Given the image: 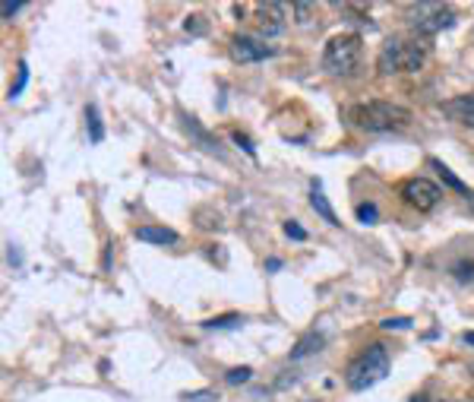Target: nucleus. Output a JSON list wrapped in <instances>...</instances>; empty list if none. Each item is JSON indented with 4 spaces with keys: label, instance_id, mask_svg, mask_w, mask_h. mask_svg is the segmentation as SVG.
I'll list each match as a JSON object with an SVG mask.
<instances>
[{
    "label": "nucleus",
    "instance_id": "nucleus-1",
    "mask_svg": "<svg viewBox=\"0 0 474 402\" xmlns=\"http://www.w3.org/2000/svg\"><path fill=\"white\" fill-rule=\"evenodd\" d=\"M348 121L358 130H367V133H392V130H405L411 123V111L402 108L396 102H358L348 108Z\"/></svg>",
    "mask_w": 474,
    "mask_h": 402
},
{
    "label": "nucleus",
    "instance_id": "nucleus-2",
    "mask_svg": "<svg viewBox=\"0 0 474 402\" xmlns=\"http://www.w3.org/2000/svg\"><path fill=\"white\" fill-rule=\"evenodd\" d=\"M389 374V352L386 345H370L358 358H351V364L345 368V383L354 393H364V389L377 387L383 377Z\"/></svg>",
    "mask_w": 474,
    "mask_h": 402
},
{
    "label": "nucleus",
    "instance_id": "nucleus-3",
    "mask_svg": "<svg viewBox=\"0 0 474 402\" xmlns=\"http://www.w3.org/2000/svg\"><path fill=\"white\" fill-rule=\"evenodd\" d=\"M360 51H364V41L354 32L333 35L323 48V70L333 73V77H351L360 64Z\"/></svg>",
    "mask_w": 474,
    "mask_h": 402
},
{
    "label": "nucleus",
    "instance_id": "nucleus-4",
    "mask_svg": "<svg viewBox=\"0 0 474 402\" xmlns=\"http://www.w3.org/2000/svg\"><path fill=\"white\" fill-rule=\"evenodd\" d=\"M424 58H427V51H424L421 41L389 39L377 58V70L383 73V77H389V73H415L421 70Z\"/></svg>",
    "mask_w": 474,
    "mask_h": 402
},
{
    "label": "nucleus",
    "instance_id": "nucleus-5",
    "mask_svg": "<svg viewBox=\"0 0 474 402\" xmlns=\"http://www.w3.org/2000/svg\"><path fill=\"white\" fill-rule=\"evenodd\" d=\"M408 23L417 35H440L442 29L455 26V10L446 4H411Z\"/></svg>",
    "mask_w": 474,
    "mask_h": 402
},
{
    "label": "nucleus",
    "instance_id": "nucleus-6",
    "mask_svg": "<svg viewBox=\"0 0 474 402\" xmlns=\"http://www.w3.org/2000/svg\"><path fill=\"white\" fill-rule=\"evenodd\" d=\"M440 196H442V190L436 187L433 181H427V178H411V181H405V187H402V200L408 203L411 209H417V213H430V209H436Z\"/></svg>",
    "mask_w": 474,
    "mask_h": 402
},
{
    "label": "nucleus",
    "instance_id": "nucleus-7",
    "mask_svg": "<svg viewBox=\"0 0 474 402\" xmlns=\"http://www.w3.org/2000/svg\"><path fill=\"white\" fill-rule=\"evenodd\" d=\"M276 54V48L266 45V41H257L251 35H234L231 39V58L241 60V64H253V60H266Z\"/></svg>",
    "mask_w": 474,
    "mask_h": 402
},
{
    "label": "nucleus",
    "instance_id": "nucleus-8",
    "mask_svg": "<svg viewBox=\"0 0 474 402\" xmlns=\"http://www.w3.org/2000/svg\"><path fill=\"white\" fill-rule=\"evenodd\" d=\"M257 26L266 39L285 32V7L282 4H260L257 7Z\"/></svg>",
    "mask_w": 474,
    "mask_h": 402
},
{
    "label": "nucleus",
    "instance_id": "nucleus-9",
    "mask_svg": "<svg viewBox=\"0 0 474 402\" xmlns=\"http://www.w3.org/2000/svg\"><path fill=\"white\" fill-rule=\"evenodd\" d=\"M442 114H446L449 121L461 123V127L474 130V96H455V98H449V102L442 105Z\"/></svg>",
    "mask_w": 474,
    "mask_h": 402
},
{
    "label": "nucleus",
    "instance_id": "nucleus-10",
    "mask_svg": "<svg viewBox=\"0 0 474 402\" xmlns=\"http://www.w3.org/2000/svg\"><path fill=\"white\" fill-rule=\"evenodd\" d=\"M180 123H184V130H187V133H190L193 140H196L199 146H203L205 152H212V156H218V159L224 156V152H222V146H218V140L212 137L209 130H205L203 123L196 121V117H190V114H187V111H180Z\"/></svg>",
    "mask_w": 474,
    "mask_h": 402
},
{
    "label": "nucleus",
    "instance_id": "nucleus-11",
    "mask_svg": "<svg viewBox=\"0 0 474 402\" xmlns=\"http://www.w3.org/2000/svg\"><path fill=\"white\" fill-rule=\"evenodd\" d=\"M427 165H430V169H433V171H436V175H440V178H442V184H446V187H452V190H455V194H461V196H465V200H468V203H474V190H471V187H468V184H465V181H459V178H455V171H452V169H449V165H442V162H440V159H427Z\"/></svg>",
    "mask_w": 474,
    "mask_h": 402
},
{
    "label": "nucleus",
    "instance_id": "nucleus-12",
    "mask_svg": "<svg viewBox=\"0 0 474 402\" xmlns=\"http://www.w3.org/2000/svg\"><path fill=\"white\" fill-rule=\"evenodd\" d=\"M136 238L146 241V244H174V241H178V232L165 225H142V228H136Z\"/></svg>",
    "mask_w": 474,
    "mask_h": 402
},
{
    "label": "nucleus",
    "instance_id": "nucleus-13",
    "mask_svg": "<svg viewBox=\"0 0 474 402\" xmlns=\"http://www.w3.org/2000/svg\"><path fill=\"white\" fill-rule=\"evenodd\" d=\"M323 343H326V339H323V333H316V330H310V333H304L301 339H297L295 343V349H291V358H307V355H316V352L323 349Z\"/></svg>",
    "mask_w": 474,
    "mask_h": 402
},
{
    "label": "nucleus",
    "instance_id": "nucleus-14",
    "mask_svg": "<svg viewBox=\"0 0 474 402\" xmlns=\"http://www.w3.org/2000/svg\"><path fill=\"white\" fill-rule=\"evenodd\" d=\"M310 206H314V213L320 215L323 222H329V225H342L339 215H335V209L329 206L326 194L320 190V181H314V196H310Z\"/></svg>",
    "mask_w": 474,
    "mask_h": 402
},
{
    "label": "nucleus",
    "instance_id": "nucleus-15",
    "mask_svg": "<svg viewBox=\"0 0 474 402\" xmlns=\"http://www.w3.org/2000/svg\"><path fill=\"white\" fill-rule=\"evenodd\" d=\"M86 127H89V140H92V143H102V140H105V127H102V117H98L96 105H86Z\"/></svg>",
    "mask_w": 474,
    "mask_h": 402
},
{
    "label": "nucleus",
    "instance_id": "nucleus-16",
    "mask_svg": "<svg viewBox=\"0 0 474 402\" xmlns=\"http://www.w3.org/2000/svg\"><path fill=\"white\" fill-rule=\"evenodd\" d=\"M237 324H244V317L241 314H222V317H212L205 320V330H228V326H237Z\"/></svg>",
    "mask_w": 474,
    "mask_h": 402
},
{
    "label": "nucleus",
    "instance_id": "nucleus-17",
    "mask_svg": "<svg viewBox=\"0 0 474 402\" xmlns=\"http://www.w3.org/2000/svg\"><path fill=\"white\" fill-rule=\"evenodd\" d=\"M26 83H29V64L26 60H20V67H16V83L10 86V98H20L23 89H26Z\"/></svg>",
    "mask_w": 474,
    "mask_h": 402
},
{
    "label": "nucleus",
    "instance_id": "nucleus-18",
    "mask_svg": "<svg viewBox=\"0 0 474 402\" xmlns=\"http://www.w3.org/2000/svg\"><path fill=\"white\" fill-rule=\"evenodd\" d=\"M452 276L459 282H474V260H468V263H465V260H461V263H455L452 266Z\"/></svg>",
    "mask_w": 474,
    "mask_h": 402
},
{
    "label": "nucleus",
    "instance_id": "nucleus-19",
    "mask_svg": "<svg viewBox=\"0 0 474 402\" xmlns=\"http://www.w3.org/2000/svg\"><path fill=\"white\" fill-rule=\"evenodd\" d=\"M253 370L251 368H231L228 374H224V383H231V387H237V383H247L251 380Z\"/></svg>",
    "mask_w": 474,
    "mask_h": 402
},
{
    "label": "nucleus",
    "instance_id": "nucleus-20",
    "mask_svg": "<svg viewBox=\"0 0 474 402\" xmlns=\"http://www.w3.org/2000/svg\"><path fill=\"white\" fill-rule=\"evenodd\" d=\"M358 222L373 225V222H377V206H373V203H360V206H358Z\"/></svg>",
    "mask_w": 474,
    "mask_h": 402
},
{
    "label": "nucleus",
    "instance_id": "nucleus-21",
    "mask_svg": "<svg viewBox=\"0 0 474 402\" xmlns=\"http://www.w3.org/2000/svg\"><path fill=\"white\" fill-rule=\"evenodd\" d=\"M212 399H218L212 389H196V393H184V402H212Z\"/></svg>",
    "mask_w": 474,
    "mask_h": 402
},
{
    "label": "nucleus",
    "instance_id": "nucleus-22",
    "mask_svg": "<svg viewBox=\"0 0 474 402\" xmlns=\"http://www.w3.org/2000/svg\"><path fill=\"white\" fill-rule=\"evenodd\" d=\"M379 326H383V330H408L411 320L408 317H389V320H383Z\"/></svg>",
    "mask_w": 474,
    "mask_h": 402
},
{
    "label": "nucleus",
    "instance_id": "nucleus-23",
    "mask_svg": "<svg viewBox=\"0 0 474 402\" xmlns=\"http://www.w3.org/2000/svg\"><path fill=\"white\" fill-rule=\"evenodd\" d=\"M20 7H23L20 0H4V4H0V14H4V20L10 23V16L20 14Z\"/></svg>",
    "mask_w": 474,
    "mask_h": 402
},
{
    "label": "nucleus",
    "instance_id": "nucleus-24",
    "mask_svg": "<svg viewBox=\"0 0 474 402\" xmlns=\"http://www.w3.org/2000/svg\"><path fill=\"white\" fill-rule=\"evenodd\" d=\"M285 234H288V238H295V241H304V238H307V232H304V228L297 225V222H285Z\"/></svg>",
    "mask_w": 474,
    "mask_h": 402
},
{
    "label": "nucleus",
    "instance_id": "nucleus-25",
    "mask_svg": "<svg viewBox=\"0 0 474 402\" xmlns=\"http://www.w3.org/2000/svg\"><path fill=\"white\" fill-rule=\"evenodd\" d=\"M234 143L241 146V150H244L247 156H257V150H253V143H251V140L244 137V133H234Z\"/></svg>",
    "mask_w": 474,
    "mask_h": 402
},
{
    "label": "nucleus",
    "instance_id": "nucleus-26",
    "mask_svg": "<svg viewBox=\"0 0 474 402\" xmlns=\"http://www.w3.org/2000/svg\"><path fill=\"white\" fill-rule=\"evenodd\" d=\"M199 20H203V16H190V20H187L184 23V29H187V32H205V26H203V23H199Z\"/></svg>",
    "mask_w": 474,
    "mask_h": 402
},
{
    "label": "nucleus",
    "instance_id": "nucleus-27",
    "mask_svg": "<svg viewBox=\"0 0 474 402\" xmlns=\"http://www.w3.org/2000/svg\"><path fill=\"white\" fill-rule=\"evenodd\" d=\"M297 23H310V4H295Z\"/></svg>",
    "mask_w": 474,
    "mask_h": 402
},
{
    "label": "nucleus",
    "instance_id": "nucleus-28",
    "mask_svg": "<svg viewBox=\"0 0 474 402\" xmlns=\"http://www.w3.org/2000/svg\"><path fill=\"white\" fill-rule=\"evenodd\" d=\"M461 339H465V343H474V333H465Z\"/></svg>",
    "mask_w": 474,
    "mask_h": 402
}]
</instances>
